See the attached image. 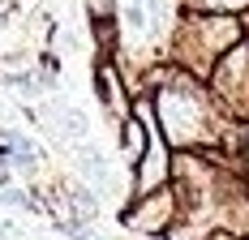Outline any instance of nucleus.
<instances>
[{"instance_id": "1", "label": "nucleus", "mask_w": 249, "mask_h": 240, "mask_svg": "<svg viewBox=\"0 0 249 240\" xmlns=\"http://www.w3.org/2000/svg\"><path fill=\"white\" fill-rule=\"evenodd\" d=\"M0 236H4V223H0Z\"/></svg>"}, {"instance_id": "2", "label": "nucleus", "mask_w": 249, "mask_h": 240, "mask_svg": "<svg viewBox=\"0 0 249 240\" xmlns=\"http://www.w3.org/2000/svg\"><path fill=\"white\" fill-rule=\"evenodd\" d=\"M215 240H228V236H215Z\"/></svg>"}]
</instances>
